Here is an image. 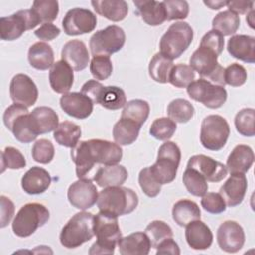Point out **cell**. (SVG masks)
Masks as SVG:
<instances>
[{
	"instance_id": "6da1fadb",
	"label": "cell",
	"mask_w": 255,
	"mask_h": 255,
	"mask_svg": "<svg viewBox=\"0 0 255 255\" xmlns=\"http://www.w3.org/2000/svg\"><path fill=\"white\" fill-rule=\"evenodd\" d=\"M123 149L105 139H89L78 142L71 148V158L76 165V174L84 178L96 164H117L122 160Z\"/></svg>"
},
{
	"instance_id": "7a4b0ae2",
	"label": "cell",
	"mask_w": 255,
	"mask_h": 255,
	"mask_svg": "<svg viewBox=\"0 0 255 255\" xmlns=\"http://www.w3.org/2000/svg\"><path fill=\"white\" fill-rule=\"evenodd\" d=\"M94 234L97 237L89 250V254H113L122 237L118 216L100 211L94 216Z\"/></svg>"
},
{
	"instance_id": "3957f363",
	"label": "cell",
	"mask_w": 255,
	"mask_h": 255,
	"mask_svg": "<svg viewBox=\"0 0 255 255\" xmlns=\"http://www.w3.org/2000/svg\"><path fill=\"white\" fill-rule=\"evenodd\" d=\"M137 204V194L132 189L122 185L104 188L99 193L97 200L100 211L108 212L118 217L132 212Z\"/></svg>"
},
{
	"instance_id": "277c9868",
	"label": "cell",
	"mask_w": 255,
	"mask_h": 255,
	"mask_svg": "<svg viewBox=\"0 0 255 255\" xmlns=\"http://www.w3.org/2000/svg\"><path fill=\"white\" fill-rule=\"evenodd\" d=\"M94 216L91 212L76 213L62 228L60 242L66 248H77L90 241L94 234Z\"/></svg>"
},
{
	"instance_id": "5b68a950",
	"label": "cell",
	"mask_w": 255,
	"mask_h": 255,
	"mask_svg": "<svg viewBox=\"0 0 255 255\" xmlns=\"http://www.w3.org/2000/svg\"><path fill=\"white\" fill-rule=\"evenodd\" d=\"M193 30L186 22H175L169 26L159 41V50L170 60L179 58L190 46Z\"/></svg>"
},
{
	"instance_id": "8992f818",
	"label": "cell",
	"mask_w": 255,
	"mask_h": 255,
	"mask_svg": "<svg viewBox=\"0 0 255 255\" xmlns=\"http://www.w3.org/2000/svg\"><path fill=\"white\" fill-rule=\"evenodd\" d=\"M49 218L50 212L45 205L30 202L23 205L17 212L12 223V230L15 235L25 238L42 227Z\"/></svg>"
},
{
	"instance_id": "52a82bcc",
	"label": "cell",
	"mask_w": 255,
	"mask_h": 255,
	"mask_svg": "<svg viewBox=\"0 0 255 255\" xmlns=\"http://www.w3.org/2000/svg\"><path fill=\"white\" fill-rule=\"evenodd\" d=\"M218 56L219 55L212 49L199 44V47L193 52L189 59V66L193 71H196L202 79L224 87V68L218 63Z\"/></svg>"
},
{
	"instance_id": "ba28073f",
	"label": "cell",
	"mask_w": 255,
	"mask_h": 255,
	"mask_svg": "<svg viewBox=\"0 0 255 255\" xmlns=\"http://www.w3.org/2000/svg\"><path fill=\"white\" fill-rule=\"evenodd\" d=\"M180 158L181 152L175 142L165 141L160 145L156 161L149 168L161 185L170 183L175 179Z\"/></svg>"
},
{
	"instance_id": "9c48e42d",
	"label": "cell",
	"mask_w": 255,
	"mask_h": 255,
	"mask_svg": "<svg viewBox=\"0 0 255 255\" xmlns=\"http://www.w3.org/2000/svg\"><path fill=\"white\" fill-rule=\"evenodd\" d=\"M3 122L15 138L22 143L32 142L38 136L33 129L29 111L23 105L14 103L8 107L4 112Z\"/></svg>"
},
{
	"instance_id": "30bf717a",
	"label": "cell",
	"mask_w": 255,
	"mask_h": 255,
	"mask_svg": "<svg viewBox=\"0 0 255 255\" xmlns=\"http://www.w3.org/2000/svg\"><path fill=\"white\" fill-rule=\"evenodd\" d=\"M230 134L227 121L219 115L205 117L200 128V142L208 150L218 151L222 149Z\"/></svg>"
},
{
	"instance_id": "8fae6325",
	"label": "cell",
	"mask_w": 255,
	"mask_h": 255,
	"mask_svg": "<svg viewBox=\"0 0 255 255\" xmlns=\"http://www.w3.org/2000/svg\"><path fill=\"white\" fill-rule=\"evenodd\" d=\"M41 23L32 9L20 10L11 16L0 19V38L4 41H14L20 38L25 31L34 29Z\"/></svg>"
},
{
	"instance_id": "7c38bea8",
	"label": "cell",
	"mask_w": 255,
	"mask_h": 255,
	"mask_svg": "<svg viewBox=\"0 0 255 255\" xmlns=\"http://www.w3.org/2000/svg\"><path fill=\"white\" fill-rule=\"evenodd\" d=\"M126 34L124 30L111 25L97 31L90 39V49L93 56H107L119 52L125 45Z\"/></svg>"
},
{
	"instance_id": "4fadbf2b",
	"label": "cell",
	"mask_w": 255,
	"mask_h": 255,
	"mask_svg": "<svg viewBox=\"0 0 255 255\" xmlns=\"http://www.w3.org/2000/svg\"><path fill=\"white\" fill-rule=\"evenodd\" d=\"M188 96L209 109H218L227 100V92L223 86L212 84L205 79H198L186 88Z\"/></svg>"
},
{
	"instance_id": "5bb4252c",
	"label": "cell",
	"mask_w": 255,
	"mask_h": 255,
	"mask_svg": "<svg viewBox=\"0 0 255 255\" xmlns=\"http://www.w3.org/2000/svg\"><path fill=\"white\" fill-rule=\"evenodd\" d=\"M62 26L65 34L69 36L87 34L95 30L97 17L89 9L73 8L66 13Z\"/></svg>"
},
{
	"instance_id": "9a60e30c",
	"label": "cell",
	"mask_w": 255,
	"mask_h": 255,
	"mask_svg": "<svg viewBox=\"0 0 255 255\" xmlns=\"http://www.w3.org/2000/svg\"><path fill=\"white\" fill-rule=\"evenodd\" d=\"M98 195L96 185L89 178H79L69 186L67 192L69 202L81 210L91 208L97 202Z\"/></svg>"
},
{
	"instance_id": "2e32d148",
	"label": "cell",
	"mask_w": 255,
	"mask_h": 255,
	"mask_svg": "<svg viewBox=\"0 0 255 255\" xmlns=\"http://www.w3.org/2000/svg\"><path fill=\"white\" fill-rule=\"evenodd\" d=\"M216 237L220 249L227 253L238 252L245 242V233L242 226L233 220L222 222L217 229Z\"/></svg>"
},
{
	"instance_id": "e0dca14e",
	"label": "cell",
	"mask_w": 255,
	"mask_h": 255,
	"mask_svg": "<svg viewBox=\"0 0 255 255\" xmlns=\"http://www.w3.org/2000/svg\"><path fill=\"white\" fill-rule=\"evenodd\" d=\"M38 88L26 74L15 75L10 83V97L15 104L32 107L38 99Z\"/></svg>"
},
{
	"instance_id": "ac0fdd59",
	"label": "cell",
	"mask_w": 255,
	"mask_h": 255,
	"mask_svg": "<svg viewBox=\"0 0 255 255\" xmlns=\"http://www.w3.org/2000/svg\"><path fill=\"white\" fill-rule=\"evenodd\" d=\"M186 167L196 170L209 182H219L227 174L226 165L204 154L191 156Z\"/></svg>"
},
{
	"instance_id": "d6986e66",
	"label": "cell",
	"mask_w": 255,
	"mask_h": 255,
	"mask_svg": "<svg viewBox=\"0 0 255 255\" xmlns=\"http://www.w3.org/2000/svg\"><path fill=\"white\" fill-rule=\"evenodd\" d=\"M60 106L67 115L79 120L90 117L94 109L93 101L79 92L64 94L60 99Z\"/></svg>"
},
{
	"instance_id": "ffe728a7",
	"label": "cell",
	"mask_w": 255,
	"mask_h": 255,
	"mask_svg": "<svg viewBox=\"0 0 255 255\" xmlns=\"http://www.w3.org/2000/svg\"><path fill=\"white\" fill-rule=\"evenodd\" d=\"M247 190V178L244 173H231L229 178L219 189V194L223 197L229 207L239 205Z\"/></svg>"
},
{
	"instance_id": "44dd1931",
	"label": "cell",
	"mask_w": 255,
	"mask_h": 255,
	"mask_svg": "<svg viewBox=\"0 0 255 255\" xmlns=\"http://www.w3.org/2000/svg\"><path fill=\"white\" fill-rule=\"evenodd\" d=\"M62 60L65 61L73 70L82 71L87 68L90 56L84 42L71 40L67 42L61 51Z\"/></svg>"
},
{
	"instance_id": "7402d4cb",
	"label": "cell",
	"mask_w": 255,
	"mask_h": 255,
	"mask_svg": "<svg viewBox=\"0 0 255 255\" xmlns=\"http://www.w3.org/2000/svg\"><path fill=\"white\" fill-rule=\"evenodd\" d=\"M185 239L192 249L205 250L211 246L213 234L203 221L197 219L186 225Z\"/></svg>"
},
{
	"instance_id": "603a6c76",
	"label": "cell",
	"mask_w": 255,
	"mask_h": 255,
	"mask_svg": "<svg viewBox=\"0 0 255 255\" xmlns=\"http://www.w3.org/2000/svg\"><path fill=\"white\" fill-rule=\"evenodd\" d=\"M49 82L54 92L63 95L67 94L74 83L73 69L65 61H57L50 69Z\"/></svg>"
},
{
	"instance_id": "cb8c5ba5",
	"label": "cell",
	"mask_w": 255,
	"mask_h": 255,
	"mask_svg": "<svg viewBox=\"0 0 255 255\" xmlns=\"http://www.w3.org/2000/svg\"><path fill=\"white\" fill-rule=\"evenodd\" d=\"M227 51L233 58L253 64L255 62V38L248 35H233L227 42Z\"/></svg>"
},
{
	"instance_id": "d4e9b609",
	"label": "cell",
	"mask_w": 255,
	"mask_h": 255,
	"mask_svg": "<svg viewBox=\"0 0 255 255\" xmlns=\"http://www.w3.org/2000/svg\"><path fill=\"white\" fill-rule=\"evenodd\" d=\"M51 181V175L46 169L39 166H33L23 175L21 185L26 193L35 195L45 192L49 188Z\"/></svg>"
},
{
	"instance_id": "484cf974",
	"label": "cell",
	"mask_w": 255,
	"mask_h": 255,
	"mask_svg": "<svg viewBox=\"0 0 255 255\" xmlns=\"http://www.w3.org/2000/svg\"><path fill=\"white\" fill-rule=\"evenodd\" d=\"M33 129L37 135L53 131L59 126V117L50 107L42 106L35 108L30 113Z\"/></svg>"
},
{
	"instance_id": "4316f807",
	"label": "cell",
	"mask_w": 255,
	"mask_h": 255,
	"mask_svg": "<svg viewBox=\"0 0 255 255\" xmlns=\"http://www.w3.org/2000/svg\"><path fill=\"white\" fill-rule=\"evenodd\" d=\"M118 247L122 255H147L151 248V242L145 232H133L121 237Z\"/></svg>"
},
{
	"instance_id": "83f0119b",
	"label": "cell",
	"mask_w": 255,
	"mask_h": 255,
	"mask_svg": "<svg viewBox=\"0 0 255 255\" xmlns=\"http://www.w3.org/2000/svg\"><path fill=\"white\" fill-rule=\"evenodd\" d=\"M136 13L149 26H158L166 21V13L162 2L153 0H134Z\"/></svg>"
},
{
	"instance_id": "f1b7e54d",
	"label": "cell",
	"mask_w": 255,
	"mask_h": 255,
	"mask_svg": "<svg viewBox=\"0 0 255 255\" xmlns=\"http://www.w3.org/2000/svg\"><path fill=\"white\" fill-rule=\"evenodd\" d=\"M254 162V152L252 148L245 144L236 145L229 154L226 167L231 173H245Z\"/></svg>"
},
{
	"instance_id": "f546056e",
	"label": "cell",
	"mask_w": 255,
	"mask_h": 255,
	"mask_svg": "<svg viewBox=\"0 0 255 255\" xmlns=\"http://www.w3.org/2000/svg\"><path fill=\"white\" fill-rule=\"evenodd\" d=\"M128 173L125 166L120 164L104 165L94 175V181L101 187L120 186L128 178Z\"/></svg>"
},
{
	"instance_id": "4dcf8cb0",
	"label": "cell",
	"mask_w": 255,
	"mask_h": 255,
	"mask_svg": "<svg viewBox=\"0 0 255 255\" xmlns=\"http://www.w3.org/2000/svg\"><path fill=\"white\" fill-rule=\"evenodd\" d=\"M94 10L113 22L124 20L128 13V3L124 0H96L91 2Z\"/></svg>"
},
{
	"instance_id": "1f68e13d",
	"label": "cell",
	"mask_w": 255,
	"mask_h": 255,
	"mask_svg": "<svg viewBox=\"0 0 255 255\" xmlns=\"http://www.w3.org/2000/svg\"><path fill=\"white\" fill-rule=\"evenodd\" d=\"M141 126L134 121L121 118L113 128V137L119 145H129L133 143L139 133Z\"/></svg>"
},
{
	"instance_id": "d6a6232c",
	"label": "cell",
	"mask_w": 255,
	"mask_h": 255,
	"mask_svg": "<svg viewBox=\"0 0 255 255\" xmlns=\"http://www.w3.org/2000/svg\"><path fill=\"white\" fill-rule=\"evenodd\" d=\"M28 61L30 65L37 70H48L54 64V52L52 47L45 42L33 44L28 51Z\"/></svg>"
},
{
	"instance_id": "836d02e7",
	"label": "cell",
	"mask_w": 255,
	"mask_h": 255,
	"mask_svg": "<svg viewBox=\"0 0 255 255\" xmlns=\"http://www.w3.org/2000/svg\"><path fill=\"white\" fill-rule=\"evenodd\" d=\"M201 211L197 203L189 199H180L172 207V218L179 226H186L191 221L200 219Z\"/></svg>"
},
{
	"instance_id": "e575fe53",
	"label": "cell",
	"mask_w": 255,
	"mask_h": 255,
	"mask_svg": "<svg viewBox=\"0 0 255 255\" xmlns=\"http://www.w3.org/2000/svg\"><path fill=\"white\" fill-rule=\"evenodd\" d=\"M81 134L80 126L70 121H64L54 130V139L62 146L73 148L79 142Z\"/></svg>"
},
{
	"instance_id": "d590c367",
	"label": "cell",
	"mask_w": 255,
	"mask_h": 255,
	"mask_svg": "<svg viewBox=\"0 0 255 255\" xmlns=\"http://www.w3.org/2000/svg\"><path fill=\"white\" fill-rule=\"evenodd\" d=\"M96 104L108 110H119L127 104V97L124 90L117 86L103 87Z\"/></svg>"
},
{
	"instance_id": "8d00e7d4",
	"label": "cell",
	"mask_w": 255,
	"mask_h": 255,
	"mask_svg": "<svg viewBox=\"0 0 255 255\" xmlns=\"http://www.w3.org/2000/svg\"><path fill=\"white\" fill-rule=\"evenodd\" d=\"M172 60L166 58L161 53H156L149 62L148 72L152 80L157 83L165 84L168 82L169 74L173 68Z\"/></svg>"
},
{
	"instance_id": "74e56055",
	"label": "cell",
	"mask_w": 255,
	"mask_h": 255,
	"mask_svg": "<svg viewBox=\"0 0 255 255\" xmlns=\"http://www.w3.org/2000/svg\"><path fill=\"white\" fill-rule=\"evenodd\" d=\"M239 26H240L239 16L230 12L229 10L218 13L212 20L213 30L219 32L223 37L235 34Z\"/></svg>"
},
{
	"instance_id": "f35d334b",
	"label": "cell",
	"mask_w": 255,
	"mask_h": 255,
	"mask_svg": "<svg viewBox=\"0 0 255 255\" xmlns=\"http://www.w3.org/2000/svg\"><path fill=\"white\" fill-rule=\"evenodd\" d=\"M167 115L175 123L185 124L194 115V107L185 99H174L167 106Z\"/></svg>"
},
{
	"instance_id": "ab89813d",
	"label": "cell",
	"mask_w": 255,
	"mask_h": 255,
	"mask_svg": "<svg viewBox=\"0 0 255 255\" xmlns=\"http://www.w3.org/2000/svg\"><path fill=\"white\" fill-rule=\"evenodd\" d=\"M149 105L146 101L134 99L128 102L122 112L121 118H127L142 126L149 115Z\"/></svg>"
},
{
	"instance_id": "60d3db41",
	"label": "cell",
	"mask_w": 255,
	"mask_h": 255,
	"mask_svg": "<svg viewBox=\"0 0 255 255\" xmlns=\"http://www.w3.org/2000/svg\"><path fill=\"white\" fill-rule=\"evenodd\" d=\"M182 181L187 191L194 196H203L208 190L206 179L192 168L186 167L182 175Z\"/></svg>"
},
{
	"instance_id": "b9f144b4",
	"label": "cell",
	"mask_w": 255,
	"mask_h": 255,
	"mask_svg": "<svg viewBox=\"0 0 255 255\" xmlns=\"http://www.w3.org/2000/svg\"><path fill=\"white\" fill-rule=\"evenodd\" d=\"M255 110L252 108H245L240 110L234 119V125L236 130L243 136H254L255 128Z\"/></svg>"
},
{
	"instance_id": "7bdbcfd3",
	"label": "cell",
	"mask_w": 255,
	"mask_h": 255,
	"mask_svg": "<svg viewBox=\"0 0 255 255\" xmlns=\"http://www.w3.org/2000/svg\"><path fill=\"white\" fill-rule=\"evenodd\" d=\"M31 9L39 17L41 23H51L58 17L59 3L55 0H36Z\"/></svg>"
},
{
	"instance_id": "ee69618b",
	"label": "cell",
	"mask_w": 255,
	"mask_h": 255,
	"mask_svg": "<svg viewBox=\"0 0 255 255\" xmlns=\"http://www.w3.org/2000/svg\"><path fill=\"white\" fill-rule=\"evenodd\" d=\"M195 73L189 65L177 64L173 66L168 82L176 88H187V86L194 81Z\"/></svg>"
},
{
	"instance_id": "f6af8a7d",
	"label": "cell",
	"mask_w": 255,
	"mask_h": 255,
	"mask_svg": "<svg viewBox=\"0 0 255 255\" xmlns=\"http://www.w3.org/2000/svg\"><path fill=\"white\" fill-rule=\"evenodd\" d=\"M145 234L148 236L151 247L156 248V246L164 239L172 237L173 232L171 227L162 220H153L145 228Z\"/></svg>"
},
{
	"instance_id": "bcb514c9",
	"label": "cell",
	"mask_w": 255,
	"mask_h": 255,
	"mask_svg": "<svg viewBox=\"0 0 255 255\" xmlns=\"http://www.w3.org/2000/svg\"><path fill=\"white\" fill-rule=\"evenodd\" d=\"M176 130V124L169 118H158L153 121L149 128L151 136L158 140H167L172 137Z\"/></svg>"
},
{
	"instance_id": "7dc6e473",
	"label": "cell",
	"mask_w": 255,
	"mask_h": 255,
	"mask_svg": "<svg viewBox=\"0 0 255 255\" xmlns=\"http://www.w3.org/2000/svg\"><path fill=\"white\" fill-rule=\"evenodd\" d=\"M26 166V159L20 150L13 146H7L1 152V172L6 168L21 169Z\"/></svg>"
},
{
	"instance_id": "c3c4849f",
	"label": "cell",
	"mask_w": 255,
	"mask_h": 255,
	"mask_svg": "<svg viewBox=\"0 0 255 255\" xmlns=\"http://www.w3.org/2000/svg\"><path fill=\"white\" fill-rule=\"evenodd\" d=\"M90 72L96 80H107L113 72V64L110 57L93 56L90 63Z\"/></svg>"
},
{
	"instance_id": "681fc988",
	"label": "cell",
	"mask_w": 255,
	"mask_h": 255,
	"mask_svg": "<svg viewBox=\"0 0 255 255\" xmlns=\"http://www.w3.org/2000/svg\"><path fill=\"white\" fill-rule=\"evenodd\" d=\"M55 155V148L53 143L46 139L41 138L37 140L32 147V157L36 162L47 164L50 163Z\"/></svg>"
},
{
	"instance_id": "f907efd6",
	"label": "cell",
	"mask_w": 255,
	"mask_h": 255,
	"mask_svg": "<svg viewBox=\"0 0 255 255\" xmlns=\"http://www.w3.org/2000/svg\"><path fill=\"white\" fill-rule=\"evenodd\" d=\"M138 183L143 193L148 197L157 196L161 190V184L156 180L149 166L144 167L139 171Z\"/></svg>"
},
{
	"instance_id": "816d5d0a",
	"label": "cell",
	"mask_w": 255,
	"mask_h": 255,
	"mask_svg": "<svg viewBox=\"0 0 255 255\" xmlns=\"http://www.w3.org/2000/svg\"><path fill=\"white\" fill-rule=\"evenodd\" d=\"M165 13L166 21L185 19L189 13V5L186 1L182 0H165L162 2Z\"/></svg>"
},
{
	"instance_id": "f5cc1de1",
	"label": "cell",
	"mask_w": 255,
	"mask_h": 255,
	"mask_svg": "<svg viewBox=\"0 0 255 255\" xmlns=\"http://www.w3.org/2000/svg\"><path fill=\"white\" fill-rule=\"evenodd\" d=\"M247 80V72L245 68L237 63L229 65L224 69V82L231 87H240Z\"/></svg>"
},
{
	"instance_id": "db71d44e",
	"label": "cell",
	"mask_w": 255,
	"mask_h": 255,
	"mask_svg": "<svg viewBox=\"0 0 255 255\" xmlns=\"http://www.w3.org/2000/svg\"><path fill=\"white\" fill-rule=\"evenodd\" d=\"M201 206L212 214H219L226 210V203L219 193L206 192L201 199Z\"/></svg>"
},
{
	"instance_id": "11a10c76",
	"label": "cell",
	"mask_w": 255,
	"mask_h": 255,
	"mask_svg": "<svg viewBox=\"0 0 255 255\" xmlns=\"http://www.w3.org/2000/svg\"><path fill=\"white\" fill-rule=\"evenodd\" d=\"M200 45H204L220 55L224 48V37L219 32L212 29L202 37Z\"/></svg>"
},
{
	"instance_id": "9f6ffc18",
	"label": "cell",
	"mask_w": 255,
	"mask_h": 255,
	"mask_svg": "<svg viewBox=\"0 0 255 255\" xmlns=\"http://www.w3.org/2000/svg\"><path fill=\"white\" fill-rule=\"evenodd\" d=\"M0 203H1V224H0V227L4 228L10 223V221H11L13 215H14L15 207H14V203L10 200V198L6 197L5 195L0 196Z\"/></svg>"
},
{
	"instance_id": "6f0895ef",
	"label": "cell",
	"mask_w": 255,
	"mask_h": 255,
	"mask_svg": "<svg viewBox=\"0 0 255 255\" xmlns=\"http://www.w3.org/2000/svg\"><path fill=\"white\" fill-rule=\"evenodd\" d=\"M60 33L61 31L56 25L52 23H45L35 31V36L43 41H52L56 39Z\"/></svg>"
},
{
	"instance_id": "680465c9",
	"label": "cell",
	"mask_w": 255,
	"mask_h": 255,
	"mask_svg": "<svg viewBox=\"0 0 255 255\" xmlns=\"http://www.w3.org/2000/svg\"><path fill=\"white\" fill-rule=\"evenodd\" d=\"M103 87L104 86L100 82H98L96 80H89L82 86L81 93L88 96L93 101V103L96 104L97 99H98Z\"/></svg>"
},
{
	"instance_id": "91938a15",
	"label": "cell",
	"mask_w": 255,
	"mask_h": 255,
	"mask_svg": "<svg viewBox=\"0 0 255 255\" xmlns=\"http://www.w3.org/2000/svg\"><path fill=\"white\" fill-rule=\"evenodd\" d=\"M253 1H226L228 10L236 15H243L253 10Z\"/></svg>"
},
{
	"instance_id": "94428289",
	"label": "cell",
	"mask_w": 255,
	"mask_h": 255,
	"mask_svg": "<svg viewBox=\"0 0 255 255\" xmlns=\"http://www.w3.org/2000/svg\"><path fill=\"white\" fill-rule=\"evenodd\" d=\"M156 254H173V255H179L180 249L178 247V244L172 239V237L166 238L162 240L157 246H156Z\"/></svg>"
},
{
	"instance_id": "6125c7cd",
	"label": "cell",
	"mask_w": 255,
	"mask_h": 255,
	"mask_svg": "<svg viewBox=\"0 0 255 255\" xmlns=\"http://www.w3.org/2000/svg\"><path fill=\"white\" fill-rule=\"evenodd\" d=\"M203 3L212 10H219L223 6H226V1H203Z\"/></svg>"
},
{
	"instance_id": "be15d7a7",
	"label": "cell",
	"mask_w": 255,
	"mask_h": 255,
	"mask_svg": "<svg viewBox=\"0 0 255 255\" xmlns=\"http://www.w3.org/2000/svg\"><path fill=\"white\" fill-rule=\"evenodd\" d=\"M254 10H251L247 13V17H246V22L249 24V26L253 29L254 28V22H253V18H254Z\"/></svg>"
}]
</instances>
